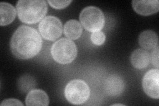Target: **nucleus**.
Returning <instances> with one entry per match:
<instances>
[{"label": "nucleus", "instance_id": "1", "mask_svg": "<svg viewBox=\"0 0 159 106\" xmlns=\"http://www.w3.org/2000/svg\"><path fill=\"white\" fill-rule=\"evenodd\" d=\"M43 45L41 36L35 29L21 25L14 32L10 43L13 54L19 59H29L40 52Z\"/></svg>", "mask_w": 159, "mask_h": 106}, {"label": "nucleus", "instance_id": "2", "mask_svg": "<svg viewBox=\"0 0 159 106\" xmlns=\"http://www.w3.org/2000/svg\"><path fill=\"white\" fill-rule=\"evenodd\" d=\"M16 9L22 22L33 24L43 19L47 13L48 6L44 0H19Z\"/></svg>", "mask_w": 159, "mask_h": 106}, {"label": "nucleus", "instance_id": "3", "mask_svg": "<svg viewBox=\"0 0 159 106\" xmlns=\"http://www.w3.org/2000/svg\"><path fill=\"white\" fill-rule=\"evenodd\" d=\"M78 53L77 47L72 40L62 38L54 43L51 48L53 59L59 64L71 63L76 58Z\"/></svg>", "mask_w": 159, "mask_h": 106}, {"label": "nucleus", "instance_id": "4", "mask_svg": "<svg viewBox=\"0 0 159 106\" xmlns=\"http://www.w3.org/2000/svg\"><path fill=\"white\" fill-rule=\"evenodd\" d=\"M64 95L70 103L80 105L85 103L90 95V89L87 83L82 80L74 79L66 85Z\"/></svg>", "mask_w": 159, "mask_h": 106}, {"label": "nucleus", "instance_id": "5", "mask_svg": "<svg viewBox=\"0 0 159 106\" xmlns=\"http://www.w3.org/2000/svg\"><path fill=\"white\" fill-rule=\"evenodd\" d=\"M80 21L88 31H101L105 25V16L102 10L95 6H88L80 14Z\"/></svg>", "mask_w": 159, "mask_h": 106}, {"label": "nucleus", "instance_id": "6", "mask_svg": "<svg viewBox=\"0 0 159 106\" xmlns=\"http://www.w3.org/2000/svg\"><path fill=\"white\" fill-rule=\"evenodd\" d=\"M39 30L41 36L48 41H54L61 36L62 24L58 17L47 16L40 22Z\"/></svg>", "mask_w": 159, "mask_h": 106}, {"label": "nucleus", "instance_id": "7", "mask_svg": "<svg viewBox=\"0 0 159 106\" xmlns=\"http://www.w3.org/2000/svg\"><path fill=\"white\" fill-rule=\"evenodd\" d=\"M159 71L158 69H152L145 73L143 78L142 85L144 92L154 99L159 98Z\"/></svg>", "mask_w": 159, "mask_h": 106}, {"label": "nucleus", "instance_id": "8", "mask_svg": "<svg viewBox=\"0 0 159 106\" xmlns=\"http://www.w3.org/2000/svg\"><path fill=\"white\" fill-rule=\"evenodd\" d=\"M132 6L135 12L144 16H151L159 11L158 0H134Z\"/></svg>", "mask_w": 159, "mask_h": 106}, {"label": "nucleus", "instance_id": "9", "mask_svg": "<svg viewBox=\"0 0 159 106\" xmlns=\"http://www.w3.org/2000/svg\"><path fill=\"white\" fill-rule=\"evenodd\" d=\"M125 89L123 80L117 75H111L106 79L104 90L109 96L116 97L123 93Z\"/></svg>", "mask_w": 159, "mask_h": 106}, {"label": "nucleus", "instance_id": "10", "mask_svg": "<svg viewBox=\"0 0 159 106\" xmlns=\"http://www.w3.org/2000/svg\"><path fill=\"white\" fill-rule=\"evenodd\" d=\"M25 103L28 106H47L49 104V98L47 94L42 90H31L27 95Z\"/></svg>", "mask_w": 159, "mask_h": 106}, {"label": "nucleus", "instance_id": "11", "mask_svg": "<svg viewBox=\"0 0 159 106\" xmlns=\"http://www.w3.org/2000/svg\"><path fill=\"white\" fill-rule=\"evenodd\" d=\"M131 62L134 67L137 69H144L147 68L151 60V56L147 50L143 49H136L132 53Z\"/></svg>", "mask_w": 159, "mask_h": 106}, {"label": "nucleus", "instance_id": "12", "mask_svg": "<svg viewBox=\"0 0 159 106\" xmlns=\"http://www.w3.org/2000/svg\"><path fill=\"white\" fill-rule=\"evenodd\" d=\"M17 9L7 2L0 3V25L1 26L11 23L16 17Z\"/></svg>", "mask_w": 159, "mask_h": 106}, {"label": "nucleus", "instance_id": "13", "mask_svg": "<svg viewBox=\"0 0 159 106\" xmlns=\"http://www.w3.org/2000/svg\"><path fill=\"white\" fill-rule=\"evenodd\" d=\"M139 43L141 47L147 50L154 49L158 46V35L155 31L147 30L142 32L139 35Z\"/></svg>", "mask_w": 159, "mask_h": 106}, {"label": "nucleus", "instance_id": "14", "mask_svg": "<svg viewBox=\"0 0 159 106\" xmlns=\"http://www.w3.org/2000/svg\"><path fill=\"white\" fill-rule=\"evenodd\" d=\"M83 29L81 23L77 20H69L64 26V33L70 40H76L81 37Z\"/></svg>", "mask_w": 159, "mask_h": 106}, {"label": "nucleus", "instance_id": "15", "mask_svg": "<svg viewBox=\"0 0 159 106\" xmlns=\"http://www.w3.org/2000/svg\"><path fill=\"white\" fill-rule=\"evenodd\" d=\"M30 85L34 87L35 86V82H34V80H33L31 76H23L19 80V88L21 91H23L24 92H28V91L30 90V89L33 88V87Z\"/></svg>", "mask_w": 159, "mask_h": 106}, {"label": "nucleus", "instance_id": "16", "mask_svg": "<svg viewBox=\"0 0 159 106\" xmlns=\"http://www.w3.org/2000/svg\"><path fill=\"white\" fill-rule=\"evenodd\" d=\"M91 40L94 44L99 46L105 43L106 35L101 31H94L91 35Z\"/></svg>", "mask_w": 159, "mask_h": 106}, {"label": "nucleus", "instance_id": "17", "mask_svg": "<svg viewBox=\"0 0 159 106\" xmlns=\"http://www.w3.org/2000/svg\"><path fill=\"white\" fill-rule=\"evenodd\" d=\"M72 0L68 1H55V0H48V4L54 9H62L68 7L70 4L72 3Z\"/></svg>", "mask_w": 159, "mask_h": 106}, {"label": "nucleus", "instance_id": "18", "mask_svg": "<svg viewBox=\"0 0 159 106\" xmlns=\"http://www.w3.org/2000/svg\"><path fill=\"white\" fill-rule=\"evenodd\" d=\"M158 45L152 50L151 54L152 63L156 69H158Z\"/></svg>", "mask_w": 159, "mask_h": 106}, {"label": "nucleus", "instance_id": "19", "mask_svg": "<svg viewBox=\"0 0 159 106\" xmlns=\"http://www.w3.org/2000/svg\"><path fill=\"white\" fill-rule=\"evenodd\" d=\"M2 106L3 105H21L23 106V104L21 102H20L19 99H7L3 100L2 103L1 104Z\"/></svg>", "mask_w": 159, "mask_h": 106}, {"label": "nucleus", "instance_id": "20", "mask_svg": "<svg viewBox=\"0 0 159 106\" xmlns=\"http://www.w3.org/2000/svg\"><path fill=\"white\" fill-rule=\"evenodd\" d=\"M112 105H125L122 104H113Z\"/></svg>", "mask_w": 159, "mask_h": 106}]
</instances>
